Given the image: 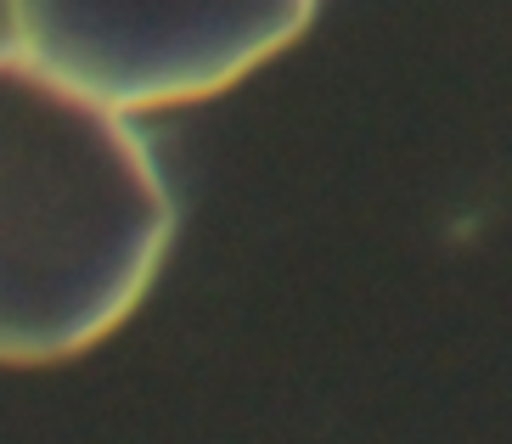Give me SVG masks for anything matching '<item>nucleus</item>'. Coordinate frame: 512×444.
I'll return each mask as SVG.
<instances>
[{"label":"nucleus","mask_w":512,"mask_h":444,"mask_svg":"<svg viewBox=\"0 0 512 444\" xmlns=\"http://www.w3.org/2000/svg\"><path fill=\"white\" fill-rule=\"evenodd\" d=\"M175 203L130 113L0 45V366L74 360L124 326Z\"/></svg>","instance_id":"obj_1"},{"label":"nucleus","mask_w":512,"mask_h":444,"mask_svg":"<svg viewBox=\"0 0 512 444\" xmlns=\"http://www.w3.org/2000/svg\"><path fill=\"white\" fill-rule=\"evenodd\" d=\"M310 17L316 0H6L12 40L119 113L209 102Z\"/></svg>","instance_id":"obj_2"}]
</instances>
